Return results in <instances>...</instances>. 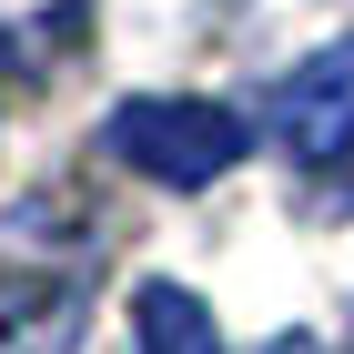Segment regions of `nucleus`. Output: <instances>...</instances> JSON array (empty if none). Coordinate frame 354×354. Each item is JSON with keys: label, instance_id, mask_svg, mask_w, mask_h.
<instances>
[{"label": "nucleus", "instance_id": "5", "mask_svg": "<svg viewBox=\"0 0 354 354\" xmlns=\"http://www.w3.org/2000/svg\"><path fill=\"white\" fill-rule=\"evenodd\" d=\"M273 354H314V344H304V334H283V344H273Z\"/></svg>", "mask_w": 354, "mask_h": 354}, {"label": "nucleus", "instance_id": "1", "mask_svg": "<svg viewBox=\"0 0 354 354\" xmlns=\"http://www.w3.org/2000/svg\"><path fill=\"white\" fill-rule=\"evenodd\" d=\"M102 142H111L132 172H152V183H183V192H192V183H213V172L243 162L253 132H243L223 102H122Z\"/></svg>", "mask_w": 354, "mask_h": 354}, {"label": "nucleus", "instance_id": "4", "mask_svg": "<svg viewBox=\"0 0 354 354\" xmlns=\"http://www.w3.org/2000/svg\"><path fill=\"white\" fill-rule=\"evenodd\" d=\"M82 10L91 0H0V51L10 61H61L82 41Z\"/></svg>", "mask_w": 354, "mask_h": 354}, {"label": "nucleus", "instance_id": "2", "mask_svg": "<svg viewBox=\"0 0 354 354\" xmlns=\"http://www.w3.org/2000/svg\"><path fill=\"white\" fill-rule=\"evenodd\" d=\"M273 132H283L294 162H344V152H354V41H324L314 61L283 71Z\"/></svg>", "mask_w": 354, "mask_h": 354}, {"label": "nucleus", "instance_id": "3", "mask_svg": "<svg viewBox=\"0 0 354 354\" xmlns=\"http://www.w3.org/2000/svg\"><path fill=\"white\" fill-rule=\"evenodd\" d=\"M132 354H223L213 304L183 294V283H142L132 294Z\"/></svg>", "mask_w": 354, "mask_h": 354}]
</instances>
